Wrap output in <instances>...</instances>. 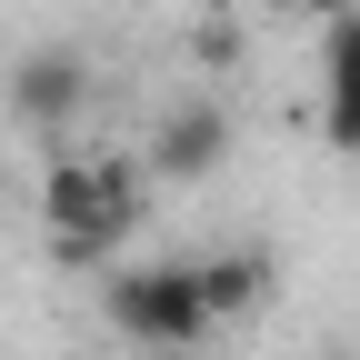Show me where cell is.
<instances>
[{
  "instance_id": "cell-1",
  "label": "cell",
  "mask_w": 360,
  "mask_h": 360,
  "mask_svg": "<svg viewBox=\"0 0 360 360\" xmlns=\"http://www.w3.org/2000/svg\"><path fill=\"white\" fill-rule=\"evenodd\" d=\"M40 231L60 270H110V250L141 231V170L130 160H51L40 170Z\"/></svg>"
},
{
  "instance_id": "cell-2",
  "label": "cell",
  "mask_w": 360,
  "mask_h": 360,
  "mask_svg": "<svg viewBox=\"0 0 360 360\" xmlns=\"http://www.w3.org/2000/svg\"><path fill=\"white\" fill-rule=\"evenodd\" d=\"M101 321L141 350H200L220 330V300L200 260H120L101 270Z\"/></svg>"
},
{
  "instance_id": "cell-3",
  "label": "cell",
  "mask_w": 360,
  "mask_h": 360,
  "mask_svg": "<svg viewBox=\"0 0 360 360\" xmlns=\"http://www.w3.org/2000/svg\"><path fill=\"white\" fill-rule=\"evenodd\" d=\"M220 160H231V110H220L210 90H191V101H170V110H160L150 160H141V170H160V180H210Z\"/></svg>"
},
{
  "instance_id": "cell-4",
  "label": "cell",
  "mask_w": 360,
  "mask_h": 360,
  "mask_svg": "<svg viewBox=\"0 0 360 360\" xmlns=\"http://www.w3.org/2000/svg\"><path fill=\"white\" fill-rule=\"evenodd\" d=\"M80 101H90V60H80V51H30V60H11V110H20L30 130H60Z\"/></svg>"
},
{
  "instance_id": "cell-5",
  "label": "cell",
  "mask_w": 360,
  "mask_h": 360,
  "mask_svg": "<svg viewBox=\"0 0 360 360\" xmlns=\"http://www.w3.org/2000/svg\"><path fill=\"white\" fill-rule=\"evenodd\" d=\"M200 270H210V300H220V321L260 310V300H270V281H281V270H270V250H210Z\"/></svg>"
},
{
  "instance_id": "cell-6",
  "label": "cell",
  "mask_w": 360,
  "mask_h": 360,
  "mask_svg": "<svg viewBox=\"0 0 360 360\" xmlns=\"http://www.w3.org/2000/svg\"><path fill=\"white\" fill-rule=\"evenodd\" d=\"M321 90H360V11L321 20Z\"/></svg>"
},
{
  "instance_id": "cell-7",
  "label": "cell",
  "mask_w": 360,
  "mask_h": 360,
  "mask_svg": "<svg viewBox=\"0 0 360 360\" xmlns=\"http://www.w3.org/2000/svg\"><path fill=\"white\" fill-rule=\"evenodd\" d=\"M321 141L340 160H360V90H321Z\"/></svg>"
},
{
  "instance_id": "cell-8",
  "label": "cell",
  "mask_w": 360,
  "mask_h": 360,
  "mask_svg": "<svg viewBox=\"0 0 360 360\" xmlns=\"http://www.w3.org/2000/svg\"><path fill=\"white\" fill-rule=\"evenodd\" d=\"M300 20H340V11H360V0H290Z\"/></svg>"
}]
</instances>
